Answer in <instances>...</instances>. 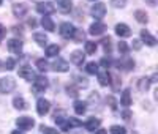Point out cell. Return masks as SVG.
Returning a JSON list of instances; mask_svg holds the SVG:
<instances>
[{"mask_svg": "<svg viewBox=\"0 0 158 134\" xmlns=\"http://www.w3.org/2000/svg\"><path fill=\"white\" fill-rule=\"evenodd\" d=\"M156 2H158V0H146V3H147V5H150V6H155V5H156Z\"/></svg>", "mask_w": 158, "mask_h": 134, "instance_id": "46", "label": "cell"}, {"mask_svg": "<svg viewBox=\"0 0 158 134\" xmlns=\"http://www.w3.org/2000/svg\"><path fill=\"white\" fill-rule=\"evenodd\" d=\"M122 66H123L125 70H133L135 68V60L133 59H127L125 63H122Z\"/></svg>", "mask_w": 158, "mask_h": 134, "instance_id": "36", "label": "cell"}, {"mask_svg": "<svg viewBox=\"0 0 158 134\" xmlns=\"http://www.w3.org/2000/svg\"><path fill=\"white\" fill-rule=\"evenodd\" d=\"M67 91H68L70 96H74V98L77 96V88H76L74 85H68V87H67Z\"/></svg>", "mask_w": 158, "mask_h": 134, "instance_id": "39", "label": "cell"}, {"mask_svg": "<svg viewBox=\"0 0 158 134\" xmlns=\"http://www.w3.org/2000/svg\"><path fill=\"white\" fill-rule=\"evenodd\" d=\"M57 8H59L60 13H63V14H68V13L73 10V3H71V0H59Z\"/></svg>", "mask_w": 158, "mask_h": 134, "instance_id": "15", "label": "cell"}, {"mask_svg": "<svg viewBox=\"0 0 158 134\" xmlns=\"http://www.w3.org/2000/svg\"><path fill=\"white\" fill-rule=\"evenodd\" d=\"M135 18H136V21H138V22H141V24H147V21H149L147 13H146V11H142V10L135 11Z\"/></svg>", "mask_w": 158, "mask_h": 134, "instance_id": "22", "label": "cell"}, {"mask_svg": "<svg viewBox=\"0 0 158 134\" xmlns=\"http://www.w3.org/2000/svg\"><path fill=\"white\" fill-rule=\"evenodd\" d=\"M2 70H5V68H3V63L0 62V71H2Z\"/></svg>", "mask_w": 158, "mask_h": 134, "instance_id": "50", "label": "cell"}, {"mask_svg": "<svg viewBox=\"0 0 158 134\" xmlns=\"http://www.w3.org/2000/svg\"><path fill=\"white\" fill-rule=\"evenodd\" d=\"M85 52H87V54H95V52H97V43L87 41V43H85Z\"/></svg>", "mask_w": 158, "mask_h": 134, "instance_id": "30", "label": "cell"}, {"mask_svg": "<svg viewBox=\"0 0 158 134\" xmlns=\"http://www.w3.org/2000/svg\"><path fill=\"white\" fill-rule=\"evenodd\" d=\"M49 109H51V103H49L48 99L40 98V99L36 101V112H38V115L44 117V115L49 112Z\"/></svg>", "mask_w": 158, "mask_h": 134, "instance_id": "6", "label": "cell"}, {"mask_svg": "<svg viewBox=\"0 0 158 134\" xmlns=\"http://www.w3.org/2000/svg\"><path fill=\"white\" fill-rule=\"evenodd\" d=\"M15 65H16L15 59H6V62L3 63V68H5V70H8V71H11L13 68H15Z\"/></svg>", "mask_w": 158, "mask_h": 134, "instance_id": "34", "label": "cell"}, {"mask_svg": "<svg viewBox=\"0 0 158 134\" xmlns=\"http://www.w3.org/2000/svg\"><path fill=\"white\" fill-rule=\"evenodd\" d=\"M85 71H87L89 74H97V73H98V65H97L95 62H89V63L85 65Z\"/></svg>", "mask_w": 158, "mask_h": 134, "instance_id": "28", "label": "cell"}, {"mask_svg": "<svg viewBox=\"0 0 158 134\" xmlns=\"http://www.w3.org/2000/svg\"><path fill=\"white\" fill-rule=\"evenodd\" d=\"M95 134H108V131H106V129H97Z\"/></svg>", "mask_w": 158, "mask_h": 134, "instance_id": "47", "label": "cell"}, {"mask_svg": "<svg viewBox=\"0 0 158 134\" xmlns=\"http://www.w3.org/2000/svg\"><path fill=\"white\" fill-rule=\"evenodd\" d=\"M76 79H77V84H79V85H82V87H87V85H89V82H87V79H85V77H79V76H76Z\"/></svg>", "mask_w": 158, "mask_h": 134, "instance_id": "40", "label": "cell"}, {"mask_svg": "<svg viewBox=\"0 0 158 134\" xmlns=\"http://www.w3.org/2000/svg\"><path fill=\"white\" fill-rule=\"evenodd\" d=\"M97 76H98V80H100V85L108 87L111 84V74L108 73V70H98Z\"/></svg>", "mask_w": 158, "mask_h": 134, "instance_id": "10", "label": "cell"}, {"mask_svg": "<svg viewBox=\"0 0 158 134\" xmlns=\"http://www.w3.org/2000/svg\"><path fill=\"white\" fill-rule=\"evenodd\" d=\"M27 11H29V6L25 3H15L13 5V14L16 18H24L27 14Z\"/></svg>", "mask_w": 158, "mask_h": 134, "instance_id": "9", "label": "cell"}, {"mask_svg": "<svg viewBox=\"0 0 158 134\" xmlns=\"http://www.w3.org/2000/svg\"><path fill=\"white\" fill-rule=\"evenodd\" d=\"M104 30H106V25H104V24H101V22H94V24L90 25V29H89V33L97 36V35H103Z\"/></svg>", "mask_w": 158, "mask_h": 134, "instance_id": "12", "label": "cell"}, {"mask_svg": "<svg viewBox=\"0 0 158 134\" xmlns=\"http://www.w3.org/2000/svg\"><path fill=\"white\" fill-rule=\"evenodd\" d=\"M85 111H87V103L76 99V101H74V112H76L77 115H82V114H85Z\"/></svg>", "mask_w": 158, "mask_h": 134, "instance_id": "19", "label": "cell"}, {"mask_svg": "<svg viewBox=\"0 0 158 134\" xmlns=\"http://www.w3.org/2000/svg\"><path fill=\"white\" fill-rule=\"evenodd\" d=\"M48 85H49V82H48V79L44 76H35L33 85H32V91L36 93V95H38V93H43L48 88Z\"/></svg>", "mask_w": 158, "mask_h": 134, "instance_id": "2", "label": "cell"}, {"mask_svg": "<svg viewBox=\"0 0 158 134\" xmlns=\"http://www.w3.org/2000/svg\"><path fill=\"white\" fill-rule=\"evenodd\" d=\"M60 35L63 36V38H67V39H70V38H73L74 36V32H76V27L73 25V24H70V22H63L62 25H60Z\"/></svg>", "mask_w": 158, "mask_h": 134, "instance_id": "5", "label": "cell"}, {"mask_svg": "<svg viewBox=\"0 0 158 134\" xmlns=\"http://www.w3.org/2000/svg\"><path fill=\"white\" fill-rule=\"evenodd\" d=\"M84 38H85V33H84L82 30H77V29H76V32H74V36H73V39H76V41H82Z\"/></svg>", "mask_w": 158, "mask_h": 134, "instance_id": "37", "label": "cell"}, {"mask_svg": "<svg viewBox=\"0 0 158 134\" xmlns=\"http://www.w3.org/2000/svg\"><path fill=\"white\" fill-rule=\"evenodd\" d=\"M111 5L114 8H123L127 5V0H111Z\"/></svg>", "mask_w": 158, "mask_h": 134, "instance_id": "35", "label": "cell"}, {"mask_svg": "<svg viewBox=\"0 0 158 134\" xmlns=\"http://www.w3.org/2000/svg\"><path fill=\"white\" fill-rule=\"evenodd\" d=\"M101 43H103V49H104V52H106V54H111V51H112V44H111L112 41H111V38H109V36H108V38H104Z\"/></svg>", "mask_w": 158, "mask_h": 134, "instance_id": "29", "label": "cell"}, {"mask_svg": "<svg viewBox=\"0 0 158 134\" xmlns=\"http://www.w3.org/2000/svg\"><path fill=\"white\" fill-rule=\"evenodd\" d=\"M108 101H109V104H111V109H112V111H115V109H117V103H115V99H114L112 96H109V98H108Z\"/></svg>", "mask_w": 158, "mask_h": 134, "instance_id": "42", "label": "cell"}, {"mask_svg": "<svg viewBox=\"0 0 158 134\" xmlns=\"http://www.w3.org/2000/svg\"><path fill=\"white\" fill-rule=\"evenodd\" d=\"M36 11L43 16H48V14H52L56 11V6L51 3H46V2H40V3H36Z\"/></svg>", "mask_w": 158, "mask_h": 134, "instance_id": "7", "label": "cell"}, {"mask_svg": "<svg viewBox=\"0 0 158 134\" xmlns=\"http://www.w3.org/2000/svg\"><path fill=\"white\" fill-rule=\"evenodd\" d=\"M19 77H22L25 80H33L35 73H33V70L30 68V66H22V68H19Z\"/></svg>", "mask_w": 158, "mask_h": 134, "instance_id": "13", "label": "cell"}, {"mask_svg": "<svg viewBox=\"0 0 158 134\" xmlns=\"http://www.w3.org/2000/svg\"><path fill=\"white\" fill-rule=\"evenodd\" d=\"M100 125H101L100 118L92 117V118H89V120H87V123H85V129H89V131H97V129L100 128Z\"/></svg>", "mask_w": 158, "mask_h": 134, "instance_id": "18", "label": "cell"}, {"mask_svg": "<svg viewBox=\"0 0 158 134\" xmlns=\"http://www.w3.org/2000/svg\"><path fill=\"white\" fill-rule=\"evenodd\" d=\"M122 117H123V120H127V122H128V120L131 118V112L127 109V111H123V112H122Z\"/></svg>", "mask_w": 158, "mask_h": 134, "instance_id": "44", "label": "cell"}, {"mask_svg": "<svg viewBox=\"0 0 158 134\" xmlns=\"http://www.w3.org/2000/svg\"><path fill=\"white\" fill-rule=\"evenodd\" d=\"M117 49H118V52H120V54H127L128 52V44L125 41H120V43L117 44Z\"/></svg>", "mask_w": 158, "mask_h": 134, "instance_id": "38", "label": "cell"}, {"mask_svg": "<svg viewBox=\"0 0 158 134\" xmlns=\"http://www.w3.org/2000/svg\"><path fill=\"white\" fill-rule=\"evenodd\" d=\"M111 134H125L127 132V129L123 128V126H118V125H114V126H111Z\"/></svg>", "mask_w": 158, "mask_h": 134, "instance_id": "33", "label": "cell"}, {"mask_svg": "<svg viewBox=\"0 0 158 134\" xmlns=\"http://www.w3.org/2000/svg\"><path fill=\"white\" fill-rule=\"evenodd\" d=\"M84 60H85V55H84L82 51H74V52L71 54V62H73L76 66H82Z\"/></svg>", "mask_w": 158, "mask_h": 134, "instance_id": "16", "label": "cell"}, {"mask_svg": "<svg viewBox=\"0 0 158 134\" xmlns=\"http://www.w3.org/2000/svg\"><path fill=\"white\" fill-rule=\"evenodd\" d=\"M33 39H35V43L38 44V46H41V47H44L46 44H48V36L44 35V33H33Z\"/></svg>", "mask_w": 158, "mask_h": 134, "instance_id": "20", "label": "cell"}, {"mask_svg": "<svg viewBox=\"0 0 158 134\" xmlns=\"http://www.w3.org/2000/svg\"><path fill=\"white\" fill-rule=\"evenodd\" d=\"M149 87H150V79H149V77H142V79H139V82H138V88H139V91H147Z\"/></svg>", "mask_w": 158, "mask_h": 134, "instance_id": "23", "label": "cell"}, {"mask_svg": "<svg viewBox=\"0 0 158 134\" xmlns=\"http://www.w3.org/2000/svg\"><path fill=\"white\" fill-rule=\"evenodd\" d=\"M16 88V80L13 77H0V95L10 93Z\"/></svg>", "mask_w": 158, "mask_h": 134, "instance_id": "1", "label": "cell"}, {"mask_svg": "<svg viewBox=\"0 0 158 134\" xmlns=\"http://www.w3.org/2000/svg\"><path fill=\"white\" fill-rule=\"evenodd\" d=\"M5 35H6V29H5V27H3L2 24H0V43L3 41V38H5Z\"/></svg>", "mask_w": 158, "mask_h": 134, "instance_id": "41", "label": "cell"}, {"mask_svg": "<svg viewBox=\"0 0 158 134\" xmlns=\"http://www.w3.org/2000/svg\"><path fill=\"white\" fill-rule=\"evenodd\" d=\"M40 131H41L43 134H60L57 129H54V128H49V126H44V125L40 126Z\"/></svg>", "mask_w": 158, "mask_h": 134, "instance_id": "32", "label": "cell"}, {"mask_svg": "<svg viewBox=\"0 0 158 134\" xmlns=\"http://www.w3.org/2000/svg\"><path fill=\"white\" fill-rule=\"evenodd\" d=\"M16 125H18L19 129H22V131H29V129H32V128L35 126V120H33L32 117H19V118L16 120Z\"/></svg>", "mask_w": 158, "mask_h": 134, "instance_id": "3", "label": "cell"}, {"mask_svg": "<svg viewBox=\"0 0 158 134\" xmlns=\"http://www.w3.org/2000/svg\"><path fill=\"white\" fill-rule=\"evenodd\" d=\"M41 25H43V29H44V30H48V32H54V30H56L54 22H52V19H51V18H48V16H44V18L41 19Z\"/></svg>", "mask_w": 158, "mask_h": 134, "instance_id": "21", "label": "cell"}, {"mask_svg": "<svg viewBox=\"0 0 158 134\" xmlns=\"http://www.w3.org/2000/svg\"><path fill=\"white\" fill-rule=\"evenodd\" d=\"M8 51L13 52V54H21V51H22V41H21V39H18V38L10 39V41H8Z\"/></svg>", "mask_w": 158, "mask_h": 134, "instance_id": "11", "label": "cell"}, {"mask_svg": "<svg viewBox=\"0 0 158 134\" xmlns=\"http://www.w3.org/2000/svg\"><path fill=\"white\" fill-rule=\"evenodd\" d=\"M13 106H15L16 109H19V111H24L25 107H27V104H25V99H24L22 96H16L15 99H13Z\"/></svg>", "mask_w": 158, "mask_h": 134, "instance_id": "25", "label": "cell"}, {"mask_svg": "<svg viewBox=\"0 0 158 134\" xmlns=\"http://www.w3.org/2000/svg\"><path fill=\"white\" fill-rule=\"evenodd\" d=\"M109 85H112L114 90H118V88H120V80H118V76L111 74V84H109Z\"/></svg>", "mask_w": 158, "mask_h": 134, "instance_id": "31", "label": "cell"}, {"mask_svg": "<svg viewBox=\"0 0 158 134\" xmlns=\"http://www.w3.org/2000/svg\"><path fill=\"white\" fill-rule=\"evenodd\" d=\"M52 70H54V71H59V73H67V71L70 70V65L65 62L63 59L59 57L54 63H52Z\"/></svg>", "mask_w": 158, "mask_h": 134, "instance_id": "8", "label": "cell"}, {"mask_svg": "<svg viewBox=\"0 0 158 134\" xmlns=\"http://www.w3.org/2000/svg\"><path fill=\"white\" fill-rule=\"evenodd\" d=\"M100 63H101V66H103V68H108V66L111 65V60H109V59H106V57H104V59H103V60H101Z\"/></svg>", "mask_w": 158, "mask_h": 134, "instance_id": "43", "label": "cell"}, {"mask_svg": "<svg viewBox=\"0 0 158 134\" xmlns=\"http://www.w3.org/2000/svg\"><path fill=\"white\" fill-rule=\"evenodd\" d=\"M92 2H95V0H92Z\"/></svg>", "mask_w": 158, "mask_h": 134, "instance_id": "52", "label": "cell"}, {"mask_svg": "<svg viewBox=\"0 0 158 134\" xmlns=\"http://www.w3.org/2000/svg\"><path fill=\"white\" fill-rule=\"evenodd\" d=\"M29 25H30V27H35V25H36L35 19H30V21H29Z\"/></svg>", "mask_w": 158, "mask_h": 134, "instance_id": "48", "label": "cell"}, {"mask_svg": "<svg viewBox=\"0 0 158 134\" xmlns=\"http://www.w3.org/2000/svg\"><path fill=\"white\" fill-rule=\"evenodd\" d=\"M59 52H60V47L57 44H51V46L46 47V55L48 57H56V55H59Z\"/></svg>", "mask_w": 158, "mask_h": 134, "instance_id": "26", "label": "cell"}, {"mask_svg": "<svg viewBox=\"0 0 158 134\" xmlns=\"http://www.w3.org/2000/svg\"><path fill=\"white\" fill-rule=\"evenodd\" d=\"M133 47L135 49H141V41L139 39H133Z\"/></svg>", "mask_w": 158, "mask_h": 134, "instance_id": "45", "label": "cell"}, {"mask_svg": "<svg viewBox=\"0 0 158 134\" xmlns=\"http://www.w3.org/2000/svg\"><path fill=\"white\" fill-rule=\"evenodd\" d=\"M11 134H24V132H22V131H13Z\"/></svg>", "mask_w": 158, "mask_h": 134, "instance_id": "49", "label": "cell"}, {"mask_svg": "<svg viewBox=\"0 0 158 134\" xmlns=\"http://www.w3.org/2000/svg\"><path fill=\"white\" fill-rule=\"evenodd\" d=\"M141 39H142V41L146 43L147 46H155V44H156V38L152 36L147 30H141Z\"/></svg>", "mask_w": 158, "mask_h": 134, "instance_id": "17", "label": "cell"}, {"mask_svg": "<svg viewBox=\"0 0 158 134\" xmlns=\"http://www.w3.org/2000/svg\"><path fill=\"white\" fill-rule=\"evenodd\" d=\"M120 103H122V106H125V107H128V106L131 104V93H130V90H128V88L122 91Z\"/></svg>", "mask_w": 158, "mask_h": 134, "instance_id": "24", "label": "cell"}, {"mask_svg": "<svg viewBox=\"0 0 158 134\" xmlns=\"http://www.w3.org/2000/svg\"><path fill=\"white\" fill-rule=\"evenodd\" d=\"M36 68L41 71V73H46L49 70V63L44 59H40V60H36Z\"/></svg>", "mask_w": 158, "mask_h": 134, "instance_id": "27", "label": "cell"}, {"mask_svg": "<svg viewBox=\"0 0 158 134\" xmlns=\"http://www.w3.org/2000/svg\"><path fill=\"white\" fill-rule=\"evenodd\" d=\"M115 33L122 38H127V36H131V30L127 24H117L115 25Z\"/></svg>", "mask_w": 158, "mask_h": 134, "instance_id": "14", "label": "cell"}, {"mask_svg": "<svg viewBox=\"0 0 158 134\" xmlns=\"http://www.w3.org/2000/svg\"><path fill=\"white\" fill-rule=\"evenodd\" d=\"M0 5H2V0H0Z\"/></svg>", "mask_w": 158, "mask_h": 134, "instance_id": "51", "label": "cell"}, {"mask_svg": "<svg viewBox=\"0 0 158 134\" xmlns=\"http://www.w3.org/2000/svg\"><path fill=\"white\" fill-rule=\"evenodd\" d=\"M90 14L94 16L95 19H101V18H104V14H106V5L104 3H101V2H98V3H95L94 6L90 8Z\"/></svg>", "mask_w": 158, "mask_h": 134, "instance_id": "4", "label": "cell"}]
</instances>
